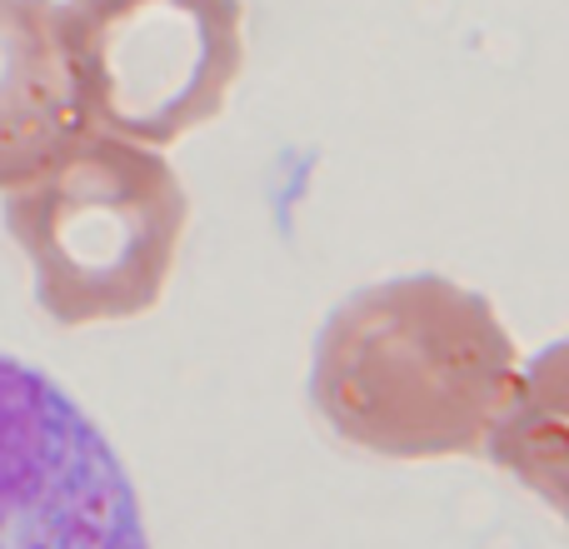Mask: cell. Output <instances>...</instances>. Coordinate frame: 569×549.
<instances>
[{
  "mask_svg": "<svg viewBox=\"0 0 569 549\" xmlns=\"http://www.w3.org/2000/svg\"><path fill=\"white\" fill-rule=\"evenodd\" d=\"M0 549H150L106 435L10 355H0Z\"/></svg>",
  "mask_w": 569,
  "mask_h": 549,
  "instance_id": "277c9868",
  "label": "cell"
},
{
  "mask_svg": "<svg viewBox=\"0 0 569 549\" xmlns=\"http://www.w3.org/2000/svg\"><path fill=\"white\" fill-rule=\"evenodd\" d=\"M180 176L146 146L80 136L46 176L6 196V230L56 325L136 320L160 300L186 240Z\"/></svg>",
  "mask_w": 569,
  "mask_h": 549,
  "instance_id": "7a4b0ae2",
  "label": "cell"
},
{
  "mask_svg": "<svg viewBox=\"0 0 569 549\" xmlns=\"http://www.w3.org/2000/svg\"><path fill=\"white\" fill-rule=\"evenodd\" d=\"M520 380V350L485 295L445 274H400L355 290L325 320L310 395L355 450L440 460L490 450Z\"/></svg>",
  "mask_w": 569,
  "mask_h": 549,
  "instance_id": "6da1fadb",
  "label": "cell"
},
{
  "mask_svg": "<svg viewBox=\"0 0 569 549\" xmlns=\"http://www.w3.org/2000/svg\"><path fill=\"white\" fill-rule=\"evenodd\" d=\"M80 136L56 0H0V190L46 176Z\"/></svg>",
  "mask_w": 569,
  "mask_h": 549,
  "instance_id": "5b68a950",
  "label": "cell"
},
{
  "mask_svg": "<svg viewBox=\"0 0 569 549\" xmlns=\"http://www.w3.org/2000/svg\"><path fill=\"white\" fill-rule=\"evenodd\" d=\"M60 46L90 136L160 150L226 110L246 70V6L66 0Z\"/></svg>",
  "mask_w": 569,
  "mask_h": 549,
  "instance_id": "3957f363",
  "label": "cell"
}]
</instances>
